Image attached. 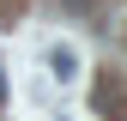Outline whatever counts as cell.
Masks as SVG:
<instances>
[{"label": "cell", "instance_id": "obj_3", "mask_svg": "<svg viewBox=\"0 0 127 121\" xmlns=\"http://www.w3.org/2000/svg\"><path fill=\"white\" fill-rule=\"evenodd\" d=\"M0 103H6V73H0Z\"/></svg>", "mask_w": 127, "mask_h": 121}, {"label": "cell", "instance_id": "obj_1", "mask_svg": "<svg viewBox=\"0 0 127 121\" xmlns=\"http://www.w3.org/2000/svg\"><path fill=\"white\" fill-rule=\"evenodd\" d=\"M97 109H103L109 121H127V91H121L115 79H97Z\"/></svg>", "mask_w": 127, "mask_h": 121}, {"label": "cell", "instance_id": "obj_2", "mask_svg": "<svg viewBox=\"0 0 127 121\" xmlns=\"http://www.w3.org/2000/svg\"><path fill=\"white\" fill-rule=\"evenodd\" d=\"M49 67H55V79H73V73H79V55H73V49H55Z\"/></svg>", "mask_w": 127, "mask_h": 121}]
</instances>
